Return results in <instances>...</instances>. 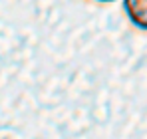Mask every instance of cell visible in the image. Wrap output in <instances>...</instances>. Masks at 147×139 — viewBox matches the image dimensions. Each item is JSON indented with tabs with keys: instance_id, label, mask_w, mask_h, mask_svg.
Instances as JSON below:
<instances>
[{
	"instance_id": "obj_1",
	"label": "cell",
	"mask_w": 147,
	"mask_h": 139,
	"mask_svg": "<svg viewBox=\"0 0 147 139\" xmlns=\"http://www.w3.org/2000/svg\"><path fill=\"white\" fill-rule=\"evenodd\" d=\"M123 10L135 28L147 32V0H123Z\"/></svg>"
},
{
	"instance_id": "obj_2",
	"label": "cell",
	"mask_w": 147,
	"mask_h": 139,
	"mask_svg": "<svg viewBox=\"0 0 147 139\" xmlns=\"http://www.w3.org/2000/svg\"><path fill=\"white\" fill-rule=\"evenodd\" d=\"M96 2H115V0H96Z\"/></svg>"
}]
</instances>
